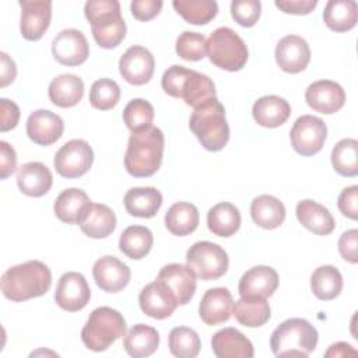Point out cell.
<instances>
[{"instance_id": "cell-24", "label": "cell", "mask_w": 358, "mask_h": 358, "mask_svg": "<svg viewBox=\"0 0 358 358\" xmlns=\"http://www.w3.org/2000/svg\"><path fill=\"white\" fill-rule=\"evenodd\" d=\"M278 287V274L273 267L255 266L239 280L238 291L241 296L268 298Z\"/></svg>"}, {"instance_id": "cell-13", "label": "cell", "mask_w": 358, "mask_h": 358, "mask_svg": "<svg viewBox=\"0 0 358 358\" xmlns=\"http://www.w3.org/2000/svg\"><path fill=\"white\" fill-rule=\"evenodd\" d=\"M20 31L27 41H39L48 31L52 18V1L21 0Z\"/></svg>"}, {"instance_id": "cell-53", "label": "cell", "mask_w": 358, "mask_h": 358, "mask_svg": "<svg viewBox=\"0 0 358 358\" xmlns=\"http://www.w3.org/2000/svg\"><path fill=\"white\" fill-rule=\"evenodd\" d=\"M0 59H1V67H0L1 69V83H0V85L4 88L15 80L17 67H15L14 60L6 52L0 53Z\"/></svg>"}, {"instance_id": "cell-10", "label": "cell", "mask_w": 358, "mask_h": 358, "mask_svg": "<svg viewBox=\"0 0 358 358\" xmlns=\"http://www.w3.org/2000/svg\"><path fill=\"white\" fill-rule=\"evenodd\" d=\"M94 162L91 145L81 138H74L63 144L55 155L53 165L56 172L67 179L85 175Z\"/></svg>"}, {"instance_id": "cell-9", "label": "cell", "mask_w": 358, "mask_h": 358, "mask_svg": "<svg viewBox=\"0 0 358 358\" xmlns=\"http://www.w3.org/2000/svg\"><path fill=\"white\" fill-rule=\"evenodd\" d=\"M227 252L217 243L201 241L193 243L186 253V266L200 280L210 281L222 277L228 270Z\"/></svg>"}, {"instance_id": "cell-32", "label": "cell", "mask_w": 358, "mask_h": 358, "mask_svg": "<svg viewBox=\"0 0 358 358\" xmlns=\"http://www.w3.org/2000/svg\"><path fill=\"white\" fill-rule=\"evenodd\" d=\"M250 215L256 225L264 229L278 228L285 220V207L280 199L262 194L253 199L250 204Z\"/></svg>"}, {"instance_id": "cell-8", "label": "cell", "mask_w": 358, "mask_h": 358, "mask_svg": "<svg viewBox=\"0 0 358 358\" xmlns=\"http://www.w3.org/2000/svg\"><path fill=\"white\" fill-rule=\"evenodd\" d=\"M206 53L213 64L227 71H238L248 62V48L243 39L231 28L220 27L206 41Z\"/></svg>"}, {"instance_id": "cell-43", "label": "cell", "mask_w": 358, "mask_h": 358, "mask_svg": "<svg viewBox=\"0 0 358 358\" xmlns=\"http://www.w3.org/2000/svg\"><path fill=\"white\" fill-rule=\"evenodd\" d=\"M152 120L154 108L148 101L143 98L131 99L123 110V122L126 123L127 129L131 130V133L143 131L152 127Z\"/></svg>"}, {"instance_id": "cell-6", "label": "cell", "mask_w": 358, "mask_h": 358, "mask_svg": "<svg viewBox=\"0 0 358 358\" xmlns=\"http://www.w3.org/2000/svg\"><path fill=\"white\" fill-rule=\"evenodd\" d=\"M189 127L208 151L222 150L229 140L225 108L217 98L194 109L189 119Z\"/></svg>"}, {"instance_id": "cell-48", "label": "cell", "mask_w": 358, "mask_h": 358, "mask_svg": "<svg viewBox=\"0 0 358 358\" xmlns=\"http://www.w3.org/2000/svg\"><path fill=\"white\" fill-rule=\"evenodd\" d=\"M162 8L161 0H134L130 4L131 14L138 21H150L159 14Z\"/></svg>"}, {"instance_id": "cell-40", "label": "cell", "mask_w": 358, "mask_h": 358, "mask_svg": "<svg viewBox=\"0 0 358 358\" xmlns=\"http://www.w3.org/2000/svg\"><path fill=\"white\" fill-rule=\"evenodd\" d=\"M172 6L193 25L208 24L218 13V4L214 0H173Z\"/></svg>"}, {"instance_id": "cell-22", "label": "cell", "mask_w": 358, "mask_h": 358, "mask_svg": "<svg viewBox=\"0 0 358 358\" xmlns=\"http://www.w3.org/2000/svg\"><path fill=\"white\" fill-rule=\"evenodd\" d=\"M157 278L173 292L179 305L190 302L196 292V274L187 266L179 263L166 264L159 270Z\"/></svg>"}, {"instance_id": "cell-41", "label": "cell", "mask_w": 358, "mask_h": 358, "mask_svg": "<svg viewBox=\"0 0 358 358\" xmlns=\"http://www.w3.org/2000/svg\"><path fill=\"white\" fill-rule=\"evenodd\" d=\"M334 171L345 178L358 175V141L354 138L340 140L331 151Z\"/></svg>"}, {"instance_id": "cell-45", "label": "cell", "mask_w": 358, "mask_h": 358, "mask_svg": "<svg viewBox=\"0 0 358 358\" xmlns=\"http://www.w3.org/2000/svg\"><path fill=\"white\" fill-rule=\"evenodd\" d=\"M176 53L183 60L197 62L206 56V38L199 32H182L175 45Z\"/></svg>"}, {"instance_id": "cell-14", "label": "cell", "mask_w": 358, "mask_h": 358, "mask_svg": "<svg viewBox=\"0 0 358 358\" xmlns=\"http://www.w3.org/2000/svg\"><path fill=\"white\" fill-rule=\"evenodd\" d=\"M155 60L144 46H130L119 60L120 76L133 85L147 84L154 74Z\"/></svg>"}, {"instance_id": "cell-12", "label": "cell", "mask_w": 358, "mask_h": 358, "mask_svg": "<svg viewBox=\"0 0 358 358\" xmlns=\"http://www.w3.org/2000/svg\"><path fill=\"white\" fill-rule=\"evenodd\" d=\"M90 298L91 289L81 273L67 271L60 277L55 292V301L63 310H81L90 302Z\"/></svg>"}, {"instance_id": "cell-39", "label": "cell", "mask_w": 358, "mask_h": 358, "mask_svg": "<svg viewBox=\"0 0 358 358\" xmlns=\"http://www.w3.org/2000/svg\"><path fill=\"white\" fill-rule=\"evenodd\" d=\"M310 288L317 299L331 301L343 289V275L334 266H320L310 275Z\"/></svg>"}, {"instance_id": "cell-38", "label": "cell", "mask_w": 358, "mask_h": 358, "mask_svg": "<svg viewBox=\"0 0 358 358\" xmlns=\"http://www.w3.org/2000/svg\"><path fill=\"white\" fill-rule=\"evenodd\" d=\"M154 243L152 232L143 225L127 227L119 238V249L123 255L133 260L145 257Z\"/></svg>"}, {"instance_id": "cell-26", "label": "cell", "mask_w": 358, "mask_h": 358, "mask_svg": "<svg viewBox=\"0 0 358 358\" xmlns=\"http://www.w3.org/2000/svg\"><path fill=\"white\" fill-rule=\"evenodd\" d=\"M253 119L263 127H278L284 124L289 115L291 106L288 101L277 95H266L259 98L252 108Z\"/></svg>"}, {"instance_id": "cell-27", "label": "cell", "mask_w": 358, "mask_h": 358, "mask_svg": "<svg viewBox=\"0 0 358 358\" xmlns=\"http://www.w3.org/2000/svg\"><path fill=\"white\" fill-rule=\"evenodd\" d=\"M298 221L316 235H329L334 231L336 222L331 213L322 204L313 200H302L296 204Z\"/></svg>"}, {"instance_id": "cell-7", "label": "cell", "mask_w": 358, "mask_h": 358, "mask_svg": "<svg viewBox=\"0 0 358 358\" xmlns=\"http://www.w3.org/2000/svg\"><path fill=\"white\" fill-rule=\"evenodd\" d=\"M124 334L126 320L123 315L109 306H99L90 313L81 330V340L88 350L101 352Z\"/></svg>"}, {"instance_id": "cell-28", "label": "cell", "mask_w": 358, "mask_h": 358, "mask_svg": "<svg viewBox=\"0 0 358 358\" xmlns=\"http://www.w3.org/2000/svg\"><path fill=\"white\" fill-rule=\"evenodd\" d=\"M124 208L133 217L151 218L162 206V194L152 186L147 187H131L126 192Z\"/></svg>"}, {"instance_id": "cell-52", "label": "cell", "mask_w": 358, "mask_h": 358, "mask_svg": "<svg viewBox=\"0 0 358 358\" xmlns=\"http://www.w3.org/2000/svg\"><path fill=\"white\" fill-rule=\"evenodd\" d=\"M15 168L17 154L14 148L6 141H0V178L7 179L11 173H14Z\"/></svg>"}, {"instance_id": "cell-46", "label": "cell", "mask_w": 358, "mask_h": 358, "mask_svg": "<svg viewBox=\"0 0 358 358\" xmlns=\"http://www.w3.org/2000/svg\"><path fill=\"white\" fill-rule=\"evenodd\" d=\"M262 3L259 0H234L231 3L232 18L241 25L250 28L260 18Z\"/></svg>"}, {"instance_id": "cell-36", "label": "cell", "mask_w": 358, "mask_h": 358, "mask_svg": "<svg viewBox=\"0 0 358 358\" xmlns=\"http://www.w3.org/2000/svg\"><path fill=\"white\" fill-rule=\"evenodd\" d=\"M358 7L354 0H330L324 6L323 21L334 32H345L355 27Z\"/></svg>"}, {"instance_id": "cell-18", "label": "cell", "mask_w": 358, "mask_h": 358, "mask_svg": "<svg viewBox=\"0 0 358 358\" xmlns=\"http://www.w3.org/2000/svg\"><path fill=\"white\" fill-rule=\"evenodd\" d=\"M305 101L313 110L331 115L344 106L345 92L336 81L319 80L306 88Z\"/></svg>"}, {"instance_id": "cell-15", "label": "cell", "mask_w": 358, "mask_h": 358, "mask_svg": "<svg viewBox=\"0 0 358 358\" xmlns=\"http://www.w3.org/2000/svg\"><path fill=\"white\" fill-rule=\"evenodd\" d=\"M138 303L147 316L157 320L169 317L179 306L173 292L158 278L140 291Z\"/></svg>"}, {"instance_id": "cell-19", "label": "cell", "mask_w": 358, "mask_h": 358, "mask_svg": "<svg viewBox=\"0 0 358 358\" xmlns=\"http://www.w3.org/2000/svg\"><path fill=\"white\" fill-rule=\"evenodd\" d=\"M92 275L96 285L105 292H119L130 281L131 273L127 264L115 256L99 257L92 267Z\"/></svg>"}, {"instance_id": "cell-1", "label": "cell", "mask_w": 358, "mask_h": 358, "mask_svg": "<svg viewBox=\"0 0 358 358\" xmlns=\"http://www.w3.org/2000/svg\"><path fill=\"white\" fill-rule=\"evenodd\" d=\"M52 285L49 267L39 260H29L10 267L1 277V292L13 302H22L45 295Z\"/></svg>"}, {"instance_id": "cell-47", "label": "cell", "mask_w": 358, "mask_h": 358, "mask_svg": "<svg viewBox=\"0 0 358 358\" xmlns=\"http://www.w3.org/2000/svg\"><path fill=\"white\" fill-rule=\"evenodd\" d=\"M338 210L347 218H358V186L352 185L341 190L337 200Z\"/></svg>"}, {"instance_id": "cell-42", "label": "cell", "mask_w": 358, "mask_h": 358, "mask_svg": "<svg viewBox=\"0 0 358 358\" xmlns=\"http://www.w3.org/2000/svg\"><path fill=\"white\" fill-rule=\"evenodd\" d=\"M168 347L171 354L178 358H194L200 352L201 341L193 329L178 326L169 333Z\"/></svg>"}, {"instance_id": "cell-50", "label": "cell", "mask_w": 358, "mask_h": 358, "mask_svg": "<svg viewBox=\"0 0 358 358\" xmlns=\"http://www.w3.org/2000/svg\"><path fill=\"white\" fill-rule=\"evenodd\" d=\"M0 115H1V122H0V130L1 131H8L14 129L18 124L20 120V108L17 106L15 102L1 98L0 99Z\"/></svg>"}, {"instance_id": "cell-49", "label": "cell", "mask_w": 358, "mask_h": 358, "mask_svg": "<svg viewBox=\"0 0 358 358\" xmlns=\"http://www.w3.org/2000/svg\"><path fill=\"white\" fill-rule=\"evenodd\" d=\"M357 241H358V231L348 229L345 231L338 239V252L345 262L355 264L358 262V252H357Z\"/></svg>"}, {"instance_id": "cell-4", "label": "cell", "mask_w": 358, "mask_h": 358, "mask_svg": "<svg viewBox=\"0 0 358 358\" xmlns=\"http://www.w3.org/2000/svg\"><path fill=\"white\" fill-rule=\"evenodd\" d=\"M95 42L103 49L120 45L126 35V22L117 0H90L84 7Z\"/></svg>"}, {"instance_id": "cell-16", "label": "cell", "mask_w": 358, "mask_h": 358, "mask_svg": "<svg viewBox=\"0 0 358 358\" xmlns=\"http://www.w3.org/2000/svg\"><path fill=\"white\" fill-rule=\"evenodd\" d=\"M52 53L60 64L78 66L87 60L90 46L81 31L69 28L55 36L52 42Z\"/></svg>"}, {"instance_id": "cell-31", "label": "cell", "mask_w": 358, "mask_h": 358, "mask_svg": "<svg viewBox=\"0 0 358 358\" xmlns=\"http://www.w3.org/2000/svg\"><path fill=\"white\" fill-rule=\"evenodd\" d=\"M49 99L59 108L76 106L84 95V83L76 74H60L49 84Z\"/></svg>"}, {"instance_id": "cell-29", "label": "cell", "mask_w": 358, "mask_h": 358, "mask_svg": "<svg viewBox=\"0 0 358 358\" xmlns=\"http://www.w3.org/2000/svg\"><path fill=\"white\" fill-rule=\"evenodd\" d=\"M78 225L87 236L102 239L115 231L116 215L108 206L91 203Z\"/></svg>"}, {"instance_id": "cell-51", "label": "cell", "mask_w": 358, "mask_h": 358, "mask_svg": "<svg viewBox=\"0 0 358 358\" xmlns=\"http://www.w3.org/2000/svg\"><path fill=\"white\" fill-rule=\"evenodd\" d=\"M275 7L287 14L306 15L316 7V0H275Z\"/></svg>"}, {"instance_id": "cell-54", "label": "cell", "mask_w": 358, "mask_h": 358, "mask_svg": "<svg viewBox=\"0 0 358 358\" xmlns=\"http://www.w3.org/2000/svg\"><path fill=\"white\" fill-rule=\"evenodd\" d=\"M357 355V351L347 343H336L330 345V348L326 351V357H344V355Z\"/></svg>"}, {"instance_id": "cell-5", "label": "cell", "mask_w": 358, "mask_h": 358, "mask_svg": "<svg viewBox=\"0 0 358 358\" xmlns=\"http://www.w3.org/2000/svg\"><path fill=\"white\" fill-rule=\"evenodd\" d=\"M317 330L301 317L280 323L270 337V348L275 357H308L317 345Z\"/></svg>"}, {"instance_id": "cell-44", "label": "cell", "mask_w": 358, "mask_h": 358, "mask_svg": "<svg viewBox=\"0 0 358 358\" xmlns=\"http://www.w3.org/2000/svg\"><path fill=\"white\" fill-rule=\"evenodd\" d=\"M120 99V88L110 78L96 80L90 91V103L99 110H109L117 105Z\"/></svg>"}, {"instance_id": "cell-21", "label": "cell", "mask_w": 358, "mask_h": 358, "mask_svg": "<svg viewBox=\"0 0 358 358\" xmlns=\"http://www.w3.org/2000/svg\"><path fill=\"white\" fill-rule=\"evenodd\" d=\"M232 308L234 299L228 288H210L204 292L200 301L199 315L206 324L217 326L227 322L231 317Z\"/></svg>"}, {"instance_id": "cell-37", "label": "cell", "mask_w": 358, "mask_h": 358, "mask_svg": "<svg viewBox=\"0 0 358 358\" xmlns=\"http://www.w3.org/2000/svg\"><path fill=\"white\" fill-rule=\"evenodd\" d=\"M199 210L194 204L179 201L169 207L165 214L166 229L176 236H186L196 231L199 225Z\"/></svg>"}, {"instance_id": "cell-2", "label": "cell", "mask_w": 358, "mask_h": 358, "mask_svg": "<svg viewBox=\"0 0 358 358\" xmlns=\"http://www.w3.org/2000/svg\"><path fill=\"white\" fill-rule=\"evenodd\" d=\"M165 138L158 127L131 133L124 154V168L134 178L152 176L161 166Z\"/></svg>"}, {"instance_id": "cell-17", "label": "cell", "mask_w": 358, "mask_h": 358, "mask_svg": "<svg viewBox=\"0 0 358 358\" xmlns=\"http://www.w3.org/2000/svg\"><path fill=\"white\" fill-rule=\"evenodd\" d=\"M274 56L282 71L296 74L303 71L309 64L310 48L302 36L287 35L278 41Z\"/></svg>"}, {"instance_id": "cell-25", "label": "cell", "mask_w": 358, "mask_h": 358, "mask_svg": "<svg viewBox=\"0 0 358 358\" xmlns=\"http://www.w3.org/2000/svg\"><path fill=\"white\" fill-rule=\"evenodd\" d=\"M53 183L50 169L38 161L27 162L18 168L17 185L20 190L29 197H41L46 194Z\"/></svg>"}, {"instance_id": "cell-11", "label": "cell", "mask_w": 358, "mask_h": 358, "mask_svg": "<svg viewBox=\"0 0 358 358\" xmlns=\"http://www.w3.org/2000/svg\"><path fill=\"white\" fill-rule=\"evenodd\" d=\"M326 137V123L320 117L312 115L299 116L289 131L292 148L303 157L317 154L323 148Z\"/></svg>"}, {"instance_id": "cell-20", "label": "cell", "mask_w": 358, "mask_h": 358, "mask_svg": "<svg viewBox=\"0 0 358 358\" xmlns=\"http://www.w3.org/2000/svg\"><path fill=\"white\" fill-rule=\"evenodd\" d=\"M64 130L63 119L48 110H34L27 120V134L38 145H50L56 143Z\"/></svg>"}, {"instance_id": "cell-34", "label": "cell", "mask_w": 358, "mask_h": 358, "mask_svg": "<svg viewBox=\"0 0 358 358\" xmlns=\"http://www.w3.org/2000/svg\"><path fill=\"white\" fill-rule=\"evenodd\" d=\"M208 229L222 238H229L238 232L241 227V213L232 203L222 201L213 206L207 213Z\"/></svg>"}, {"instance_id": "cell-35", "label": "cell", "mask_w": 358, "mask_h": 358, "mask_svg": "<svg viewBox=\"0 0 358 358\" xmlns=\"http://www.w3.org/2000/svg\"><path fill=\"white\" fill-rule=\"evenodd\" d=\"M235 319L246 327H260L270 319V305L263 296H241L232 308Z\"/></svg>"}, {"instance_id": "cell-3", "label": "cell", "mask_w": 358, "mask_h": 358, "mask_svg": "<svg viewBox=\"0 0 358 358\" xmlns=\"http://www.w3.org/2000/svg\"><path fill=\"white\" fill-rule=\"evenodd\" d=\"M161 85L165 94L173 98H182L193 109L217 98L215 85L208 76L180 64H173L165 70Z\"/></svg>"}, {"instance_id": "cell-23", "label": "cell", "mask_w": 358, "mask_h": 358, "mask_svg": "<svg viewBox=\"0 0 358 358\" xmlns=\"http://www.w3.org/2000/svg\"><path fill=\"white\" fill-rule=\"evenodd\" d=\"M211 348L218 358H252L255 355L250 340L235 327H224L211 338Z\"/></svg>"}, {"instance_id": "cell-33", "label": "cell", "mask_w": 358, "mask_h": 358, "mask_svg": "<svg viewBox=\"0 0 358 358\" xmlns=\"http://www.w3.org/2000/svg\"><path fill=\"white\" fill-rule=\"evenodd\" d=\"M159 345L158 331L147 324H134L123 338L126 352L133 358L150 357Z\"/></svg>"}, {"instance_id": "cell-30", "label": "cell", "mask_w": 358, "mask_h": 358, "mask_svg": "<svg viewBox=\"0 0 358 358\" xmlns=\"http://www.w3.org/2000/svg\"><path fill=\"white\" fill-rule=\"evenodd\" d=\"M90 204L91 200L84 190L71 187L63 190L56 197L53 210L60 221L66 224H80Z\"/></svg>"}]
</instances>
